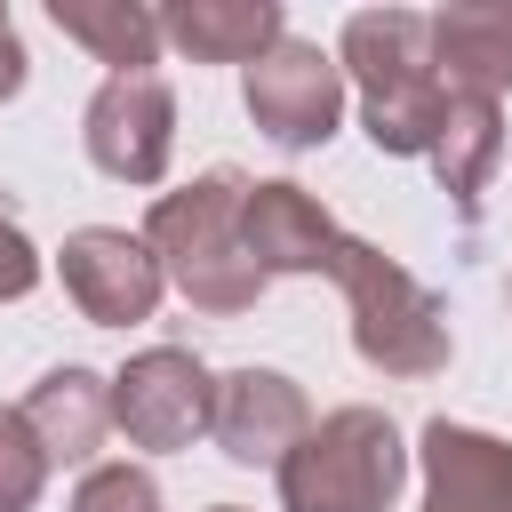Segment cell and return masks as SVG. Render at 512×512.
Returning <instances> with one entry per match:
<instances>
[{
    "label": "cell",
    "instance_id": "cell-1",
    "mask_svg": "<svg viewBox=\"0 0 512 512\" xmlns=\"http://www.w3.org/2000/svg\"><path fill=\"white\" fill-rule=\"evenodd\" d=\"M344 80L360 88V128L392 160H432L448 120V80L432 64V16L416 8H352L336 40Z\"/></svg>",
    "mask_w": 512,
    "mask_h": 512
},
{
    "label": "cell",
    "instance_id": "cell-2",
    "mask_svg": "<svg viewBox=\"0 0 512 512\" xmlns=\"http://www.w3.org/2000/svg\"><path fill=\"white\" fill-rule=\"evenodd\" d=\"M240 200H248V176L240 168H208L184 192H160L152 216H144V248L160 256L168 288L208 320H240L272 288L256 272V256H248V240H240Z\"/></svg>",
    "mask_w": 512,
    "mask_h": 512
},
{
    "label": "cell",
    "instance_id": "cell-3",
    "mask_svg": "<svg viewBox=\"0 0 512 512\" xmlns=\"http://www.w3.org/2000/svg\"><path fill=\"white\" fill-rule=\"evenodd\" d=\"M336 288H344V304H352V352H360L376 376L424 384V376L448 368V352H456L448 304H440L400 256H384L376 240H344Z\"/></svg>",
    "mask_w": 512,
    "mask_h": 512
},
{
    "label": "cell",
    "instance_id": "cell-4",
    "mask_svg": "<svg viewBox=\"0 0 512 512\" xmlns=\"http://www.w3.org/2000/svg\"><path fill=\"white\" fill-rule=\"evenodd\" d=\"M280 512H392L408 480V440L384 408H328L280 456Z\"/></svg>",
    "mask_w": 512,
    "mask_h": 512
},
{
    "label": "cell",
    "instance_id": "cell-5",
    "mask_svg": "<svg viewBox=\"0 0 512 512\" xmlns=\"http://www.w3.org/2000/svg\"><path fill=\"white\" fill-rule=\"evenodd\" d=\"M240 104L248 120L280 144V152H320L344 120V64L320 48V40H280L264 48L248 72H240Z\"/></svg>",
    "mask_w": 512,
    "mask_h": 512
},
{
    "label": "cell",
    "instance_id": "cell-6",
    "mask_svg": "<svg viewBox=\"0 0 512 512\" xmlns=\"http://www.w3.org/2000/svg\"><path fill=\"white\" fill-rule=\"evenodd\" d=\"M208 424H216V376L200 368V352L152 344L112 376V432L128 448L168 456V448H192Z\"/></svg>",
    "mask_w": 512,
    "mask_h": 512
},
{
    "label": "cell",
    "instance_id": "cell-7",
    "mask_svg": "<svg viewBox=\"0 0 512 512\" xmlns=\"http://www.w3.org/2000/svg\"><path fill=\"white\" fill-rule=\"evenodd\" d=\"M80 144L112 184H160L176 152V88L168 72H104L80 112Z\"/></svg>",
    "mask_w": 512,
    "mask_h": 512
},
{
    "label": "cell",
    "instance_id": "cell-8",
    "mask_svg": "<svg viewBox=\"0 0 512 512\" xmlns=\"http://www.w3.org/2000/svg\"><path fill=\"white\" fill-rule=\"evenodd\" d=\"M56 280H64V296L80 304V320H96V328H136V320H152V312H160V288H168V272H160V256L144 248V232H120V224H80V232H64Z\"/></svg>",
    "mask_w": 512,
    "mask_h": 512
},
{
    "label": "cell",
    "instance_id": "cell-9",
    "mask_svg": "<svg viewBox=\"0 0 512 512\" xmlns=\"http://www.w3.org/2000/svg\"><path fill=\"white\" fill-rule=\"evenodd\" d=\"M240 240H248V256H256L264 280H296V272L336 280V256H344L352 232H336V216H328L296 176H264V184H248V200H240Z\"/></svg>",
    "mask_w": 512,
    "mask_h": 512
},
{
    "label": "cell",
    "instance_id": "cell-10",
    "mask_svg": "<svg viewBox=\"0 0 512 512\" xmlns=\"http://www.w3.org/2000/svg\"><path fill=\"white\" fill-rule=\"evenodd\" d=\"M216 448L232 464H264L280 472V456L312 432V408H304V384L280 376V368H232L216 376Z\"/></svg>",
    "mask_w": 512,
    "mask_h": 512
},
{
    "label": "cell",
    "instance_id": "cell-11",
    "mask_svg": "<svg viewBox=\"0 0 512 512\" xmlns=\"http://www.w3.org/2000/svg\"><path fill=\"white\" fill-rule=\"evenodd\" d=\"M416 464H424V512H512V440L432 416L416 432Z\"/></svg>",
    "mask_w": 512,
    "mask_h": 512
},
{
    "label": "cell",
    "instance_id": "cell-12",
    "mask_svg": "<svg viewBox=\"0 0 512 512\" xmlns=\"http://www.w3.org/2000/svg\"><path fill=\"white\" fill-rule=\"evenodd\" d=\"M16 408H24L32 440L48 448V464H96V448H104V432H112V376L64 360V368H48Z\"/></svg>",
    "mask_w": 512,
    "mask_h": 512
},
{
    "label": "cell",
    "instance_id": "cell-13",
    "mask_svg": "<svg viewBox=\"0 0 512 512\" xmlns=\"http://www.w3.org/2000/svg\"><path fill=\"white\" fill-rule=\"evenodd\" d=\"M432 64L464 96L512 88V0H448L432 8Z\"/></svg>",
    "mask_w": 512,
    "mask_h": 512
},
{
    "label": "cell",
    "instance_id": "cell-14",
    "mask_svg": "<svg viewBox=\"0 0 512 512\" xmlns=\"http://www.w3.org/2000/svg\"><path fill=\"white\" fill-rule=\"evenodd\" d=\"M160 32L192 64H240L248 72L264 48L288 40V16H280V0H176V8H160Z\"/></svg>",
    "mask_w": 512,
    "mask_h": 512
},
{
    "label": "cell",
    "instance_id": "cell-15",
    "mask_svg": "<svg viewBox=\"0 0 512 512\" xmlns=\"http://www.w3.org/2000/svg\"><path fill=\"white\" fill-rule=\"evenodd\" d=\"M496 160H504V112H496V96L448 88V120H440V144H432V176H440V192H448L464 216H480V192H488Z\"/></svg>",
    "mask_w": 512,
    "mask_h": 512
},
{
    "label": "cell",
    "instance_id": "cell-16",
    "mask_svg": "<svg viewBox=\"0 0 512 512\" xmlns=\"http://www.w3.org/2000/svg\"><path fill=\"white\" fill-rule=\"evenodd\" d=\"M48 24L64 40H80L96 64L112 72H160V16L152 8H128V0H48Z\"/></svg>",
    "mask_w": 512,
    "mask_h": 512
},
{
    "label": "cell",
    "instance_id": "cell-17",
    "mask_svg": "<svg viewBox=\"0 0 512 512\" xmlns=\"http://www.w3.org/2000/svg\"><path fill=\"white\" fill-rule=\"evenodd\" d=\"M48 448L32 440V424H24V408H0V512H32L40 504V488H48Z\"/></svg>",
    "mask_w": 512,
    "mask_h": 512
},
{
    "label": "cell",
    "instance_id": "cell-18",
    "mask_svg": "<svg viewBox=\"0 0 512 512\" xmlns=\"http://www.w3.org/2000/svg\"><path fill=\"white\" fill-rule=\"evenodd\" d=\"M72 512H160V480L144 464H88L72 488Z\"/></svg>",
    "mask_w": 512,
    "mask_h": 512
},
{
    "label": "cell",
    "instance_id": "cell-19",
    "mask_svg": "<svg viewBox=\"0 0 512 512\" xmlns=\"http://www.w3.org/2000/svg\"><path fill=\"white\" fill-rule=\"evenodd\" d=\"M40 288V248L16 216H0V304H24Z\"/></svg>",
    "mask_w": 512,
    "mask_h": 512
},
{
    "label": "cell",
    "instance_id": "cell-20",
    "mask_svg": "<svg viewBox=\"0 0 512 512\" xmlns=\"http://www.w3.org/2000/svg\"><path fill=\"white\" fill-rule=\"evenodd\" d=\"M24 64H32V56H24V40H16V16L0 8V104L24 88Z\"/></svg>",
    "mask_w": 512,
    "mask_h": 512
},
{
    "label": "cell",
    "instance_id": "cell-21",
    "mask_svg": "<svg viewBox=\"0 0 512 512\" xmlns=\"http://www.w3.org/2000/svg\"><path fill=\"white\" fill-rule=\"evenodd\" d=\"M208 512H248V504H208Z\"/></svg>",
    "mask_w": 512,
    "mask_h": 512
},
{
    "label": "cell",
    "instance_id": "cell-22",
    "mask_svg": "<svg viewBox=\"0 0 512 512\" xmlns=\"http://www.w3.org/2000/svg\"><path fill=\"white\" fill-rule=\"evenodd\" d=\"M504 304H512V280H504Z\"/></svg>",
    "mask_w": 512,
    "mask_h": 512
}]
</instances>
